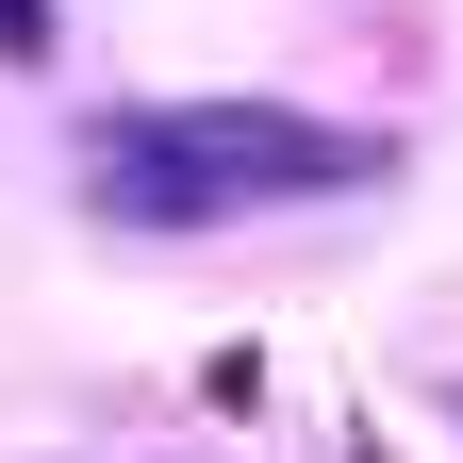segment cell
<instances>
[{"instance_id":"6da1fadb","label":"cell","mask_w":463,"mask_h":463,"mask_svg":"<svg viewBox=\"0 0 463 463\" xmlns=\"http://www.w3.org/2000/svg\"><path fill=\"white\" fill-rule=\"evenodd\" d=\"M83 183H99V215L215 232V215H281V199L381 183V133H331V116H281V99H133V116L83 133Z\"/></svg>"},{"instance_id":"7a4b0ae2","label":"cell","mask_w":463,"mask_h":463,"mask_svg":"<svg viewBox=\"0 0 463 463\" xmlns=\"http://www.w3.org/2000/svg\"><path fill=\"white\" fill-rule=\"evenodd\" d=\"M50 50V0H0V67H33Z\"/></svg>"}]
</instances>
